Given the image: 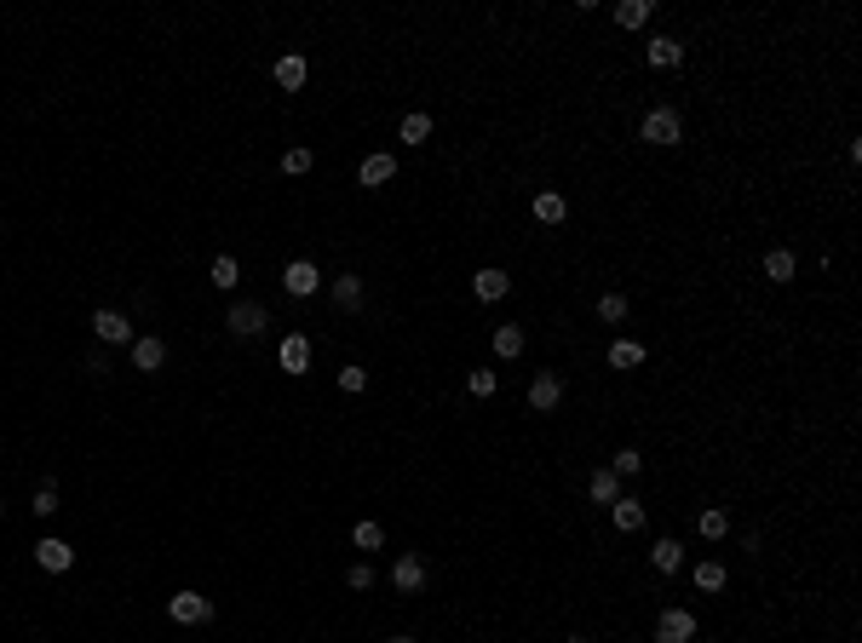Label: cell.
<instances>
[{
	"mask_svg": "<svg viewBox=\"0 0 862 643\" xmlns=\"http://www.w3.org/2000/svg\"><path fill=\"white\" fill-rule=\"evenodd\" d=\"M701 535H708V540H724V535H731V517H724V512H701Z\"/></svg>",
	"mask_w": 862,
	"mask_h": 643,
	"instance_id": "obj_30",
	"label": "cell"
},
{
	"mask_svg": "<svg viewBox=\"0 0 862 643\" xmlns=\"http://www.w3.org/2000/svg\"><path fill=\"white\" fill-rule=\"evenodd\" d=\"M391 586H397V592H420V586H426V563H420L415 552H408V557H397V569H391Z\"/></svg>",
	"mask_w": 862,
	"mask_h": 643,
	"instance_id": "obj_12",
	"label": "cell"
},
{
	"mask_svg": "<svg viewBox=\"0 0 862 643\" xmlns=\"http://www.w3.org/2000/svg\"><path fill=\"white\" fill-rule=\"evenodd\" d=\"M535 218H541V224H564V218H569V201L558 196V190H541V196H535Z\"/></svg>",
	"mask_w": 862,
	"mask_h": 643,
	"instance_id": "obj_20",
	"label": "cell"
},
{
	"mask_svg": "<svg viewBox=\"0 0 862 643\" xmlns=\"http://www.w3.org/2000/svg\"><path fill=\"white\" fill-rule=\"evenodd\" d=\"M489 345H494V357H501V362L524 357V327H512V322H506V327H494V339H489Z\"/></svg>",
	"mask_w": 862,
	"mask_h": 643,
	"instance_id": "obj_19",
	"label": "cell"
},
{
	"mask_svg": "<svg viewBox=\"0 0 862 643\" xmlns=\"http://www.w3.org/2000/svg\"><path fill=\"white\" fill-rule=\"evenodd\" d=\"M52 512H58V489L41 482V489H35V517H52Z\"/></svg>",
	"mask_w": 862,
	"mask_h": 643,
	"instance_id": "obj_33",
	"label": "cell"
},
{
	"mask_svg": "<svg viewBox=\"0 0 862 643\" xmlns=\"http://www.w3.org/2000/svg\"><path fill=\"white\" fill-rule=\"evenodd\" d=\"M645 58H650L655 69H678V64H684V46H678L673 35H655V41L645 46Z\"/></svg>",
	"mask_w": 862,
	"mask_h": 643,
	"instance_id": "obj_14",
	"label": "cell"
},
{
	"mask_svg": "<svg viewBox=\"0 0 862 643\" xmlns=\"http://www.w3.org/2000/svg\"><path fill=\"white\" fill-rule=\"evenodd\" d=\"M391 178H397V161H391V155H368V161L357 167V184H368V190L391 184Z\"/></svg>",
	"mask_w": 862,
	"mask_h": 643,
	"instance_id": "obj_13",
	"label": "cell"
},
{
	"mask_svg": "<svg viewBox=\"0 0 862 643\" xmlns=\"http://www.w3.org/2000/svg\"><path fill=\"white\" fill-rule=\"evenodd\" d=\"M696 586L701 592H719L724 586V563H713V557H708V563H696Z\"/></svg>",
	"mask_w": 862,
	"mask_h": 643,
	"instance_id": "obj_28",
	"label": "cell"
},
{
	"mask_svg": "<svg viewBox=\"0 0 862 643\" xmlns=\"http://www.w3.org/2000/svg\"><path fill=\"white\" fill-rule=\"evenodd\" d=\"M92 333H99L104 345H127V339H132V322L121 317V310H92Z\"/></svg>",
	"mask_w": 862,
	"mask_h": 643,
	"instance_id": "obj_8",
	"label": "cell"
},
{
	"mask_svg": "<svg viewBox=\"0 0 862 643\" xmlns=\"http://www.w3.org/2000/svg\"><path fill=\"white\" fill-rule=\"evenodd\" d=\"M385 643H415V638H385Z\"/></svg>",
	"mask_w": 862,
	"mask_h": 643,
	"instance_id": "obj_37",
	"label": "cell"
},
{
	"mask_svg": "<svg viewBox=\"0 0 862 643\" xmlns=\"http://www.w3.org/2000/svg\"><path fill=\"white\" fill-rule=\"evenodd\" d=\"M339 391H368V368H339Z\"/></svg>",
	"mask_w": 862,
	"mask_h": 643,
	"instance_id": "obj_32",
	"label": "cell"
},
{
	"mask_svg": "<svg viewBox=\"0 0 862 643\" xmlns=\"http://www.w3.org/2000/svg\"><path fill=\"white\" fill-rule=\"evenodd\" d=\"M621 317H627V299L621 294H604L598 299V322H621Z\"/></svg>",
	"mask_w": 862,
	"mask_h": 643,
	"instance_id": "obj_31",
	"label": "cell"
},
{
	"mask_svg": "<svg viewBox=\"0 0 862 643\" xmlns=\"http://www.w3.org/2000/svg\"><path fill=\"white\" fill-rule=\"evenodd\" d=\"M282 173H311V150H288L282 155Z\"/></svg>",
	"mask_w": 862,
	"mask_h": 643,
	"instance_id": "obj_36",
	"label": "cell"
},
{
	"mask_svg": "<svg viewBox=\"0 0 862 643\" xmlns=\"http://www.w3.org/2000/svg\"><path fill=\"white\" fill-rule=\"evenodd\" d=\"M225 322H230V333H236V339H259L271 317H265V305H253V299H248V305H230Z\"/></svg>",
	"mask_w": 862,
	"mask_h": 643,
	"instance_id": "obj_5",
	"label": "cell"
},
{
	"mask_svg": "<svg viewBox=\"0 0 862 643\" xmlns=\"http://www.w3.org/2000/svg\"><path fill=\"white\" fill-rule=\"evenodd\" d=\"M351 545H357V552H380V545H385V529L374 523V517H362V523L351 529Z\"/></svg>",
	"mask_w": 862,
	"mask_h": 643,
	"instance_id": "obj_25",
	"label": "cell"
},
{
	"mask_svg": "<svg viewBox=\"0 0 862 643\" xmlns=\"http://www.w3.org/2000/svg\"><path fill=\"white\" fill-rule=\"evenodd\" d=\"M167 615H173L178 626H208L213 621V603L202 598V592H178V598H167Z\"/></svg>",
	"mask_w": 862,
	"mask_h": 643,
	"instance_id": "obj_2",
	"label": "cell"
},
{
	"mask_svg": "<svg viewBox=\"0 0 862 643\" xmlns=\"http://www.w3.org/2000/svg\"><path fill=\"white\" fill-rule=\"evenodd\" d=\"M696 638V615L690 609H661V621H655V643H690Z\"/></svg>",
	"mask_w": 862,
	"mask_h": 643,
	"instance_id": "obj_3",
	"label": "cell"
},
{
	"mask_svg": "<svg viewBox=\"0 0 862 643\" xmlns=\"http://www.w3.org/2000/svg\"><path fill=\"white\" fill-rule=\"evenodd\" d=\"M564 643H587V638H581V632H575V638H564Z\"/></svg>",
	"mask_w": 862,
	"mask_h": 643,
	"instance_id": "obj_38",
	"label": "cell"
},
{
	"mask_svg": "<svg viewBox=\"0 0 862 643\" xmlns=\"http://www.w3.org/2000/svg\"><path fill=\"white\" fill-rule=\"evenodd\" d=\"M638 138H645V144H655V150L678 144V138H684V121H678V109H650V115H645V127H638Z\"/></svg>",
	"mask_w": 862,
	"mask_h": 643,
	"instance_id": "obj_1",
	"label": "cell"
},
{
	"mask_svg": "<svg viewBox=\"0 0 862 643\" xmlns=\"http://www.w3.org/2000/svg\"><path fill=\"white\" fill-rule=\"evenodd\" d=\"M305 75H311V64L299 52H282V58H276V87H282V92H299V87H305Z\"/></svg>",
	"mask_w": 862,
	"mask_h": 643,
	"instance_id": "obj_11",
	"label": "cell"
},
{
	"mask_svg": "<svg viewBox=\"0 0 862 643\" xmlns=\"http://www.w3.org/2000/svg\"><path fill=\"white\" fill-rule=\"evenodd\" d=\"M615 529H621V535H633V529H645V506H638L633 494H621V500H615Z\"/></svg>",
	"mask_w": 862,
	"mask_h": 643,
	"instance_id": "obj_22",
	"label": "cell"
},
{
	"mask_svg": "<svg viewBox=\"0 0 862 643\" xmlns=\"http://www.w3.org/2000/svg\"><path fill=\"white\" fill-rule=\"evenodd\" d=\"M0 512H6V506H0Z\"/></svg>",
	"mask_w": 862,
	"mask_h": 643,
	"instance_id": "obj_39",
	"label": "cell"
},
{
	"mask_svg": "<svg viewBox=\"0 0 862 643\" xmlns=\"http://www.w3.org/2000/svg\"><path fill=\"white\" fill-rule=\"evenodd\" d=\"M162 362H167V345H162V339H132V368H138V373H155Z\"/></svg>",
	"mask_w": 862,
	"mask_h": 643,
	"instance_id": "obj_15",
	"label": "cell"
},
{
	"mask_svg": "<svg viewBox=\"0 0 862 643\" xmlns=\"http://www.w3.org/2000/svg\"><path fill=\"white\" fill-rule=\"evenodd\" d=\"M466 391H471V396H494V373H489V368H478V373L466 380Z\"/></svg>",
	"mask_w": 862,
	"mask_h": 643,
	"instance_id": "obj_35",
	"label": "cell"
},
{
	"mask_svg": "<svg viewBox=\"0 0 862 643\" xmlns=\"http://www.w3.org/2000/svg\"><path fill=\"white\" fill-rule=\"evenodd\" d=\"M650 18H655V0H621V6H615V23H621V29H645Z\"/></svg>",
	"mask_w": 862,
	"mask_h": 643,
	"instance_id": "obj_17",
	"label": "cell"
},
{
	"mask_svg": "<svg viewBox=\"0 0 862 643\" xmlns=\"http://www.w3.org/2000/svg\"><path fill=\"white\" fill-rule=\"evenodd\" d=\"M397 138H403L408 150H415V144H426V138H431V115H420V109H415V115H403V127H397Z\"/></svg>",
	"mask_w": 862,
	"mask_h": 643,
	"instance_id": "obj_24",
	"label": "cell"
},
{
	"mask_svg": "<svg viewBox=\"0 0 862 643\" xmlns=\"http://www.w3.org/2000/svg\"><path fill=\"white\" fill-rule=\"evenodd\" d=\"M282 373H294V380H299V373H311V339L305 333H288L282 339Z\"/></svg>",
	"mask_w": 862,
	"mask_h": 643,
	"instance_id": "obj_10",
	"label": "cell"
},
{
	"mask_svg": "<svg viewBox=\"0 0 862 643\" xmlns=\"http://www.w3.org/2000/svg\"><path fill=\"white\" fill-rule=\"evenodd\" d=\"M764 276H771V282H794V253H787V247L764 253Z\"/></svg>",
	"mask_w": 862,
	"mask_h": 643,
	"instance_id": "obj_26",
	"label": "cell"
},
{
	"mask_svg": "<svg viewBox=\"0 0 862 643\" xmlns=\"http://www.w3.org/2000/svg\"><path fill=\"white\" fill-rule=\"evenodd\" d=\"M282 287H288V294H294V299H311V294H317V287H322V271H317V264H311V259H294V264H288V271H282Z\"/></svg>",
	"mask_w": 862,
	"mask_h": 643,
	"instance_id": "obj_4",
	"label": "cell"
},
{
	"mask_svg": "<svg viewBox=\"0 0 862 643\" xmlns=\"http://www.w3.org/2000/svg\"><path fill=\"white\" fill-rule=\"evenodd\" d=\"M650 563L661 569V575H678V569H684V545H678V540H655L650 545Z\"/></svg>",
	"mask_w": 862,
	"mask_h": 643,
	"instance_id": "obj_18",
	"label": "cell"
},
{
	"mask_svg": "<svg viewBox=\"0 0 862 643\" xmlns=\"http://www.w3.org/2000/svg\"><path fill=\"white\" fill-rule=\"evenodd\" d=\"M334 305L339 310H362V276H334Z\"/></svg>",
	"mask_w": 862,
	"mask_h": 643,
	"instance_id": "obj_21",
	"label": "cell"
},
{
	"mask_svg": "<svg viewBox=\"0 0 862 643\" xmlns=\"http://www.w3.org/2000/svg\"><path fill=\"white\" fill-rule=\"evenodd\" d=\"M587 494H592V506H615L621 500V477H615V471H592Z\"/></svg>",
	"mask_w": 862,
	"mask_h": 643,
	"instance_id": "obj_16",
	"label": "cell"
},
{
	"mask_svg": "<svg viewBox=\"0 0 862 643\" xmlns=\"http://www.w3.org/2000/svg\"><path fill=\"white\" fill-rule=\"evenodd\" d=\"M610 471H615V477H638V471H645V454H638V448H621Z\"/></svg>",
	"mask_w": 862,
	"mask_h": 643,
	"instance_id": "obj_29",
	"label": "cell"
},
{
	"mask_svg": "<svg viewBox=\"0 0 862 643\" xmlns=\"http://www.w3.org/2000/svg\"><path fill=\"white\" fill-rule=\"evenodd\" d=\"M558 403H564V380H558V373H535V380H529V408H535V414H552Z\"/></svg>",
	"mask_w": 862,
	"mask_h": 643,
	"instance_id": "obj_7",
	"label": "cell"
},
{
	"mask_svg": "<svg viewBox=\"0 0 862 643\" xmlns=\"http://www.w3.org/2000/svg\"><path fill=\"white\" fill-rule=\"evenodd\" d=\"M471 294H478V299H489V305H494V299H506V294H512V276H506L501 264H489V271H478V276H471Z\"/></svg>",
	"mask_w": 862,
	"mask_h": 643,
	"instance_id": "obj_9",
	"label": "cell"
},
{
	"mask_svg": "<svg viewBox=\"0 0 862 643\" xmlns=\"http://www.w3.org/2000/svg\"><path fill=\"white\" fill-rule=\"evenodd\" d=\"M35 563H41L46 575H64V569L75 563V545H69V540H58V535H46L41 545H35Z\"/></svg>",
	"mask_w": 862,
	"mask_h": 643,
	"instance_id": "obj_6",
	"label": "cell"
},
{
	"mask_svg": "<svg viewBox=\"0 0 862 643\" xmlns=\"http://www.w3.org/2000/svg\"><path fill=\"white\" fill-rule=\"evenodd\" d=\"M638 362H645V345H638V339H615L610 345V368H638Z\"/></svg>",
	"mask_w": 862,
	"mask_h": 643,
	"instance_id": "obj_23",
	"label": "cell"
},
{
	"mask_svg": "<svg viewBox=\"0 0 862 643\" xmlns=\"http://www.w3.org/2000/svg\"><path fill=\"white\" fill-rule=\"evenodd\" d=\"M345 586H351V592H368V586H374V569H368V563H351Z\"/></svg>",
	"mask_w": 862,
	"mask_h": 643,
	"instance_id": "obj_34",
	"label": "cell"
},
{
	"mask_svg": "<svg viewBox=\"0 0 862 643\" xmlns=\"http://www.w3.org/2000/svg\"><path fill=\"white\" fill-rule=\"evenodd\" d=\"M208 282H213V287H225V294H230V287L241 282V264H236V259L225 253V259H213V276H208Z\"/></svg>",
	"mask_w": 862,
	"mask_h": 643,
	"instance_id": "obj_27",
	"label": "cell"
}]
</instances>
